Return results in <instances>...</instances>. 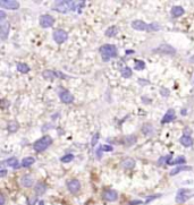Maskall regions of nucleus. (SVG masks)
Segmentation results:
<instances>
[{
    "instance_id": "f257e3e1",
    "label": "nucleus",
    "mask_w": 194,
    "mask_h": 205,
    "mask_svg": "<svg viewBox=\"0 0 194 205\" xmlns=\"http://www.w3.org/2000/svg\"><path fill=\"white\" fill-rule=\"evenodd\" d=\"M53 10H57L60 14H67L68 11L76 9L75 1H69V0H62V1H56L52 7Z\"/></svg>"
},
{
    "instance_id": "f03ea898",
    "label": "nucleus",
    "mask_w": 194,
    "mask_h": 205,
    "mask_svg": "<svg viewBox=\"0 0 194 205\" xmlns=\"http://www.w3.org/2000/svg\"><path fill=\"white\" fill-rule=\"evenodd\" d=\"M99 51L104 62L109 61L114 57H117V48L114 44H103L102 47H100Z\"/></svg>"
},
{
    "instance_id": "7ed1b4c3",
    "label": "nucleus",
    "mask_w": 194,
    "mask_h": 205,
    "mask_svg": "<svg viewBox=\"0 0 194 205\" xmlns=\"http://www.w3.org/2000/svg\"><path fill=\"white\" fill-rule=\"evenodd\" d=\"M52 144V140L50 136H44L42 138H40L39 140H37L33 144V149L37 152H42L46 149H48L50 145Z\"/></svg>"
},
{
    "instance_id": "20e7f679",
    "label": "nucleus",
    "mask_w": 194,
    "mask_h": 205,
    "mask_svg": "<svg viewBox=\"0 0 194 205\" xmlns=\"http://www.w3.org/2000/svg\"><path fill=\"white\" fill-rule=\"evenodd\" d=\"M52 37H53V40H55L56 43L62 44V43H64L68 39V34L64 30H56L53 32V34H52Z\"/></svg>"
},
{
    "instance_id": "39448f33",
    "label": "nucleus",
    "mask_w": 194,
    "mask_h": 205,
    "mask_svg": "<svg viewBox=\"0 0 194 205\" xmlns=\"http://www.w3.org/2000/svg\"><path fill=\"white\" fill-rule=\"evenodd\" d=\"M39 23L41 25V27L49 28L53 25L55 19H53V17H52L51 15H42V16H40V18H39Z\"/></svg>"
},
{
    "instance_id": "423d86ee",
    "label": "nucleus",
    "mask_w": 194,
    "mask_h": 205,
    "mask_svg": "<svg viewBox=\"0 0 194 205\" xmlns=\"http://www.w3.org/2000/svg\"><path fill=\"white\" fill-rule=\"evenodd\" d=\"M131 26H132L134 30H136V31H148V32H150V24H147L142 22V20H133L132 23H131Z\"/></svg>"
},
{
    "instance_id": "0eeeda50",
    "label": "nucleus",
    "mask_w": 194,
    "mask_h": 205,
    "mask_svg": "<svg viewBox=\"0 0 194 205\" xmlns=\"http://www.w3.org/2000/svg\"><path fill=\"white\" fill-rule=\"evenodd\" d=\"M191 191L189 189H180L177 195H176V202L177 203H184L189 198Z\"/></svg>"
},
{
    "instance_id": "6e6552de",
    "label": "nucleus",
    "mask_w": 194,
    "mask_h": 205,
    "mask_svg": "<svg viewBox=\"0 0 194 205\" xmlns=\"http://www.w3.org/2000/svg\"><path fill=\"white\" fill-rule=\"evenodd\" d=\"M67 188H68V191H71V193L76 194L81 189V182L77 179H72V180L67 182Z\"/></svg>"
},
{
    "instance_id": "1a4fd4ad",
    "label": "nucleus",
    "mask_w": 194,
    "mask_h": 205,
    "mask_svg": "<svg viewBox=\"0 0 194 205\" xmlns=\"http://www.w3.org/2000/svg\"><path fill=\"white\" fill-rule=\"evenodd\" d=\"M0 6L2 8H7V9H17L19 7V4L16 0H1Z\"/></svg>"
},
{
    "instance_id": "9d476101",
    "label": "nucleus",
    "mask_w": 194,
    "mask_h": 205,
    "mask_svg": "<svg viewBox=\"0 0 194 205\" xmlns=\"http://www.w3.org/2000/svg\"><path fill=\"white\" fill-rule=\"evenodd\" d=\"M9 23L8 22H1L0 24V37L1 40H6L9 34Z\"/></svg>"
},
{
    "instance_id": "9b49d317",
    "label": "nucleus",
    "mask_w": 194,
    "mask_h": 205,
    "mask_svg": "<svg viewBox=\"0 0 194 205\" xmlns=\"http://www.w3.org/2000/svg\"><path fill=\"white\" fill-rule=\"evenodd\" d=\"M118 198V194L117 191H113V189H107L103 191V200H108V202H115Z\"/></svg>"
},
{
    "instance_id": "f8f14e48",
    "label": "nucleus",
    "mask_w": 194,
    "mask_h": 205,
    "mask_svg": "<svg viewBox=\"0 0 194 205\" xmlns=\"http://www.w3.org/2000/svg\"><path fill=\"white\" fill-rule=\"evenodd\" d=\"M175 119H176L175 110H174V109H169V110L165 113V116L162 117L161 124H167V122H170V121L175 120Z\"/></svg>"
},
{
    "instance_id": "ddd939ff",
    "label": "nucleus",
    "mask_w": 194,
    "mask_h": 205,
    "mask_svg": "<svg viewBox=\"0 0 194 205\" xmlns=\"http://www.w3.org/2000/svg\"><path fill=\"white\" fill-rule=\"evenodd\" d=\"M59 98H60V100H62V102L66 103V104H69V103H72L74 101V96H73L68 91H62V93L59 94Z\"/></svg>"
},
{
    "instance_id": "4468645a",
    "label": "nucleus",
    "mask_w": 194,
    "mask_h": 205,
    "mask_svg": "<svg viewBox=\"0 0 194 205\" xmlns=\"http://www.w3.org/2000/svg\"><path fill=\"white\" fill-rule=\"evenodd\" d=\"M33 178L31 177L30 175H25V176H23L22 177V179H21V185L23 187H25V188H29V187H31L32 185H33Z\"/></svg>"
},
{
    "instance_id": "2eb2a0df",
    "label": "nucleus",
    "mask_w": 194,
    "mask_h": 205,
    "mask_svg": "<svg viewBox=\"0 0 194 205\" xmlns=\"http://www.w3.org/2000/svg\"><path fill=\"white\" fill-rule=\"evenodd\" d=\"M120 166H122L124 169H133L135 167V160L132 158L124 159L123 161H122V163H120Z\"/></svg>"
},
{
    "instance_id": "dca6fc26",
    "label": "nucleus",
    "mask_w": 194,
    "mask_h": 205,
    "mask_svg": "<svg viewBox=\"0 0 194 205\" xmlns=\"http://www.w3.org/2000/svg\"><path fill=\"white\" fill-rule=\"evenodd\" d=\"M157 51L162 52V53H168V55H175V53H176L175 49H174L173 47H170V46H168V44H165V46H161V47H159Z\"/></svg>"
},
{
    "instance_id": "f3484780",
    "label": "nucleus",
    "mask_w": 194,
    "mask_h": 205,
    "mask_svg": "<svg viewBox=\"0 0 194 205\" xmlns=\"http://www.w3.org/2000/svg\"><path fill=\"white\" fill-rule=\"evenodd\" d=\"M46 191H47V186L43 184V182H38L37 185H35V187H34V191H35V194H37V196L38 195H43L44 193H46Z\"/></svg>"
},
{
    "instance_id": "a211bd4d",
    "label": "nucleus",
    "mask_w": 194,
    "mask_h": 205,
    "mask_svg": "<svg viewBox=\"0 0 194 205\" xmlns=\"http://www.w3.org/2000/svg\"><path fill=\"white\" fill-rule=\"evenodd\" d=\"M185 13V10L183 7H180V6H174L173 8H171V16L173 17H180L182 15Z\"/></svg>"
},
{
    "instance_id": "6ab92c4d",
    "label": "nucleus",
    "mask_w": 194,
    "mask_h": 205,
    "mask_svg": "<svg viewBox=\"0 0 194 205\" xmlns=\"http://www.w3.org/2000/svg\"><path fill=\"white\" fill-rule=\"evenodd\" d=\"M180 142L182 143V145H184L186 147H189V146H192L193 145V140H192V137L191 136H186V135H183L180 137Z\"/></svg>"
},
{
    "instance_id": "aec40b11",
    "label": "nucleus",
    "mask_w": 194,
    "mask_h": 205,
    "mask_svg": "<svg viewBox=\"0 0 194 205\" xmlns=\"http://www.w3.org/2000/svg\"><path fill=\"white\" fill-rule=\"evenodd\" d=\"M187 170H192V167H189V166H180V167H176V168H174L173 170H171L170 172H169V175L170 176H175V175H177L178 172H180V171H187Z\"/></svg>"
},
{
    "instance_id": "412c9836",
    "label": "nucleus",
    "mask_w": 194,
    "mask_h": 205,
    "mask_svg": "<svg viewBox=\"0 0 194 205\" xmlns=\"http://www.w3.org/2000/svg\"><path fill=\"white\" fill-rule=\"evenodd\" d=\"M34 162H35V159L32 158V156L24 158L23 161H22V167H23V168H29V167H31Z\"/></svg>"
},
{
    "instance_id": "4be33fe9",
    "label": "nucleus",
    "mask_w": 194,
    "mask_h": 205,
    "mask_svg": "<svg viewBox=\"0 0 194 205\" xmlns=\"http://www.w3.org/2000/svg\"><path fill=\"white\" fill-rule=\"evenodd\" d=\"M17 70L21 71L22 74H26L30 71V67L26 64H23V62H18L17 64Z\"/></svg>"
},
{
    "instance_id": "5701e85b",
    "label": "nucleus",
    "mask_w": 194,
    "mask_h": 205,
    "mask_svg": "<svg viewBox=\"0 0 194 205\" xmlns=\"http://www.w3.org/2000/svg\"><path fill=\"white\" fill-rule=\"evenodd\" d=\"M117 33H118V28L116 27V26H110V27L107 28V31H106V35L109 36V37H113V36H115Z\"/></svg>"
},
{
    "instance_id": "b1692460",
    "label": "nucleus",
    "mask_w": 194,
    "mask_h": 205,
    "mask_svg": "<svg viewBox=\"0 0 194 205\" xmlns=\"http://www.w3.org/2000/svg\"><path fill=\"white\" fill-rule=\"evenodd\" d=\"M7 164L9 166V167H11V168H14V169H17L19 168V162H18V160L16 158H10L7 160Z\"/></svg>"
},
{
    "instance_id": "393cba45",
    "label": "nucleus",
    "mask_w": 194,
    "mask_h": 205,
    "mask_svg": "<svg viewBox=\"0 0 194 205\" xmlns=\"http://www.w3.org/2000/svg\"><path fill=\"white\" fill-rule=\"evenodd\" d=\"M7 128H8V131H10V133H15V131L18 129V124L16 122V121L11 120L8 122V126H7Z\"/></svg>"
},
{
    "instance_id": "a878e982",
    "label": "nucleus",
    "mask_w": 194,
    "mask_h": 205,
    "mask_svg": "<svg viewBox=\"0 0 194 205\" xmlns=\"http://www.w3.org/2000/svg\"><path fill=\"white\" fill-rule=\"evenodd\" d=\"M183 163H185V158L184 156H178V158L175 159V160H169L168 164H170V166H176V164H183Z\"/></svg>"
},
{
    "instance_id": "bb28decb",
    "label": "nucleus",
    "mask_w": 194,
    "mask_h": 205,
    "mask_svg": "<svg viewBox=\"0 0 194 205\" xmlns=\"http://www.w3.org/2000/svg\"><path fill=\"white\" fill-rule=\"evenodd\" d=\"M56 73L55 71H52V70H44L42 73V76L44 77V78H47V79H52V78H55L56 77Z\"/></svg>"
},
{
    "instance_id": "cd10ccee",
    "label": "nucleus",
    "mask_w": 194,
    "mask_h": 205,
    "mask_svg": "<svg viewBox=\"0 0 194 205\" xmlns=\"http://www.w3.org/2000/svg\"><path fill=\"white\" fill-rule=\"evenodd\" d=\"M120 73H122V76H123L124 78H129L132 76V69L128 68V67H124Z\"/></svg>"
},
{
    "instance_id": "c85d7f7f",
    "label": "nucleus",
    "mask_w": 194,
    "mask_h": 205,
    "mask_svg": "<svg viewBox=\"0 0 194 205\" xmlns=\"http://www.w3.org/2000/svg\"><path fill=\"white\" fill-rule=\"evenodd\" d=\"M74 160V155L73 154H66V155H64L62 159H60V161L64 163H68V162H72Z\"/></svg>"
},
{
    "instance_id": "c756f323",
    "label": "nucleus",
    "mask_w": 194,
    "mask_h": 205,
    "mask_svg": "<svg viewBox=\"0 0 194 205\" xmlns=\"http://www.w3.org/2000/svg\"><path fill=\"white\" fill-rule=\"evenodd\" d=\"M145 68V62L142 60H135V69L143 70Z\"/></svg>"
},
{
    "instance_id": "7c9ffc66",
    "label": "nucleus",
    "mask_w": 194,
    "mask_h": 205,
    "mask_svg": "<svg viewBox=\"0 0 194 205\" xmlns=\"http://www.w3.org/2000/svg\"><path fill=\"white\" fill-rule=\"evenodd\" d=\"M37 202H38V197H37V196L30 197L29 200H27V205H35Z\"/></svg>"
},
{
    "instance_id": "2f4dec72",
    "label": "nucleus",
    "mask_w": 194,
    "mask_h": 205,
    "mask_svg": "<svg viewBox=\"0 0 194 205\" xmlns=\"http://www.w3.org/2000/svg\"><path fill=\"white\" fill-rule=\"evenodd\" d=\"M98 140H99V134H94V135H93V137H92L91 145H92V146H94V145L98 143Z\"/></svg>"
},
{
    "instance_id": "473e14b6",
    "label": "nucleus",
    "mask_w": 194,
    "mask_h": 205,
    "mask_svg": "<svg viewBox=\"0 0 194 205\" xmlns=\"http://www.w3.org/2000/svg\"><path fill=\"white\" fill-rule=\"evenodd\" d=\"M102 145L101 146H99V149L97 150V158L98 159H101V156H102Z\"/></svg>"
},
{
    "instance_id": "72a5a7b5",
    "label": "nucleus",
    "mask_w": 194,
    "mask_h": 205,
    "mask_svg": "<svg viewBox=\"0 0 194 205\" xmlns=\"http://www.w3.org/2000/svg\"><path fill=\"white\" fill-rule=\"evenodd\" d=\"M102 150L107 151V152H111L113 151V146H110V145H102Z\"/></svg>"
},
{
    "instance_id": "f704fd0d",
    "label": "nucleus",
    "mask_w": 194,
    "mask_h": 205,
    "mask_svg": "<svg viewBox=\"0 0 194 205\" xmlns=\"http://www.w3.org/2000/svg\"><path fill=\"white\" fill-rule=\"evenodd\" d=\"M161 92V95H162V96H165V98H168V95H169V91H168V90H161L160 91Z\"/></svg>"
},
{
    "instance_id": "c9c22d12",
    "label": "nucleus",
    "mask_w": 194,
    "mask_h": 205,
    "mask_svg": "<svg viewBox=\"0 0 194 205\" xmlns=\"http://www.w3.org/2000/svg\"><path fill=\"white\" fill-rule=\"evenodd\" d=\"M5 17H6L5 11L1 10V11H0V22H5Z\"/></svg>"
},
{
    "instance_id": "e433bc0d",
    "label": "nucleus",
    "mask_w": 194,
    "mask_h": 205,
    "mask_svg": "<svg viewBox=\"0 0 194 205\" xmlns=\"http://www.w3.org/2000/svg\"><path fill=\"white\" fill-rule=\"evenodd\" d=\"M138 83L142 85V86H144V85H149L150 84V82L149 80H144V79H138Z\"/></svg>"
},
{
    "instance_id": "4c0bfd02",
    "label": "nucleus",
    "mask_w": 194,
    "mask_h": 205,
    "mask_svg": "<svg viewBox=\"0 0 194 205\" xmlns=\"http://www.w3.org/2000/svg\"><path fill=\"white\" fill-rule=\"evenodd\" d=\"M0 205H5V196H4V194H0Z\"/></svg>"
},
{
    "instance_id": "58836bf2",
    "label": "nucleus",
    "mask_w": 194,
    "mask_h": 205,
    "mask_svg": "<svg viewBox=\"0 0 194 205\" xmlns=\"http://www.w3.org/2000/svg\"><path fill=\"white\" fill-rule=\"evenodd\" d=\"M157 197H160V195H157V196H150L149 198H148L147 200H145V204H148L150 200H154V198H157Z\"/></svg>"
},
{
    "instance_id": "ea45409f",
    "label": "nucleus",
    "mask_w": 194,
    "mask_h": 205,
    "mask_svg": "<svg viewBox=\"0 0 194 205\" xmlns=\"http://www.w3.org/2000/svg\"><path fill=\"white\" fill-rule=\"evenodd\" d=\"M141 203H142L141 200H133V202L129 203V205H138V204H141Z\"/></svg>"
},
{
    "instance_id": "a19ab883",
    "label": "nucleus",
    "mask_w": 194,
    "mask_h": 205,
    "mask_svg": "<svg viewBox=\"0 0 194 205\" xmlns=\"http://www.w3.org/2000/svg\"><path fill=\"white\" fill-rule=\"evenodd\" d=\"M6 175H7V171H6L5 169H2V170L0 171V176H1V177H5Z\"/></svg>"
},
{
    "instance_id": "79ce46f5",
    "label": "nucleus",
    "mask_w": 194,
    "mask_h": 205,
    "mask_svg": "<svg viewBox=\"0 0 194 205\" xmlns=\"http://www.w3.org/2000/svg\"><path fill=\"white\" fill-rule=\"evenodd\" d=\"M189 61H191L192 64H194V56H193V57H191V58H189Z\"/></svg>"
}]
</instances>
